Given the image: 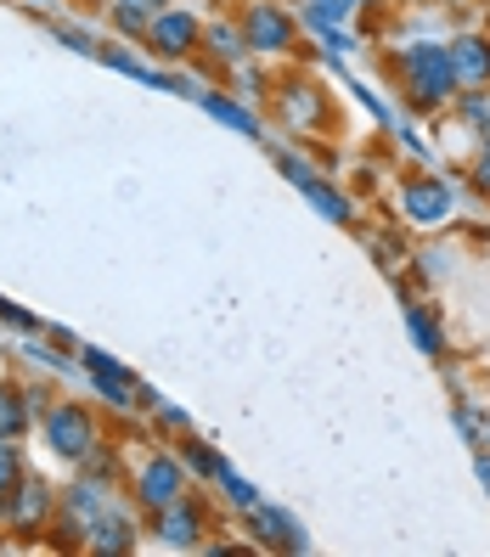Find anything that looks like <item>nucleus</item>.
Returning <instances> with one entry per match:
<instances>
[{
	"label": "nucleus",
	"mask_w": 490,
	"mask_h": 557,
	"mask_svg": "<svg viewBox=\"0 0 490 557\" xmlns=\"http://www.w3.org/2000/svg\"><path fill=\"white\" fill-rule=\"evenodd\" d=\"M395 74H401V90H406V102L422 108V113H434V108H451V96L463 90L456 85V69H451V51L440 40H417L395 57Z\"/></svg>",
	"instance_id": "f257e3e1"
},
{
	"label": "nucleus",
	"mask_w": 490,
	"mask_h": 557,
	"mask_svg": "<svg viewBox=\"0 0 490 557\" xmlns=\"http://www.w3.org/2000/svg\"><path fill=\"white\" fill-rule=\"evenodd\" d=\"M243 28V46L259 51V57H282L293 51V40H299V23H293L287 7H277V0H254V7L237 17Z\"/></svg>",
	"instance_id": "f03ea898"
},
{
	"label": "nucleus",
	"mask_w": 490,
	"mask_h": 557,
	"mask_svg": "<svg viewBox=\"0 0 490 557\" xmlns=\"http://www.w3.org/2000/svg\"><path fill=\"white\" fill-rule=\"evenodd\" d=\"M147 51L152 57H163V62H181V57H192L198 51V40H204V23L192 17V12H181V7H163V12H152V23H147Z\"/></svg>",
	"instance_id": "7ed1b4c3"
},
{
	"label": "nucleus",
	"mask_w": 490,
	"mask_h": 557,
	"mask_svg": "<svg viewBox=\"0 0 490 557\" xmlns=\"http://www.w3.org/2000/svg\"><path fill=\"white\" fill-rule=\"evenodd\" d=\"M46 440L57 445V456H69V462H85V456L96 450V422H90L85 406L57 400V406H46Z\"/></svg>",
	"instance_id": "20e7f679"
},
{
	"label": "nucleus",
	"mask_w": 490,
	"mask_h": 557,
	"mask_svg": "<svg viewBox=\"0 0 490 557\" xmlns=\"http://www.w3.org/2000/svg\"><path fill=\"white\" fill-rule=\"evenodd\" d=\"M451 209H456V191H451V181H440V175H412V181L401 186V214H406L412 225H445Z\"/></svg>",
	"instance_id": "39448f33"
},
{
	"label": "nucleus",
	"mask_w": 490,
	"mask_h": 557,
	"mask_svg": "<svg viewBox=\"0 0 490 557\" xmlns=\"http://www.w3.org/2000/svg\"><path fill=\"white\" fill-rule=\"evenodd\" d=\"M186 490V468H181V456H147L142 462V473H136V496H142V507H170L175 496Z\"/></svg>",
	"instance_id": "423d86ee"
},
{
	"label": "nucleus",
	"mask_w": 490,
	"mask_h": 557,
	"mask_svg": "<svg viewBox=\"0 0 490 557\" xmlns=\"http://www.w3.org/2000/svg\"><path fill=\"white\" fill-rule=\"evenodd\" d=\"M51 518V484L46 479H17L7 502V530L12 535H40V523Z\"/></svg>",
	"instance_id": "0eeeda50"
},
{
	"label": "nucleus",
	"mask_w": 490,
	"mask_h": 557,
	"mask_svg": "<svg viewBox=\"0 0 490 557\" xmlns=\"http://www.w3.org/2000/svg\"><path fill=\"white\" fill-rule=\"evenodd\" d=\"M451 69L463 90H490V35H451Z\"/></svg>",
	"instance_id": "6e6552de"
},
{
	"label": "nucleus",
	"mask_w": 490,
	"mask_h": 557,
	"mask_svg": "<svg viewBox=\"0 0 490 557\" xmlns=\"http://www.w3.org/2000/svg\"><path fill=\"white\" fill-rule=\"evenodd\" d=\"M204 530H209V523H204V507L192 502L186 490H181L170 507H158V541H163V546H198Z\"/></svg>",
	"instance_id": "1a4fd4ad"
},
{
	"label": "nucleus",
	"mask_w": 490,
	"mask_h": 557,
	"mask_svg": "<svg viewBox=\"0 0 490 557\" xmlns=\"http://www.w3.org/2000/svg\"><path fill=\"white\" fill-rule=\"evenodd\" d=\"M277 119H282L287 129H299V136H310V129L327 119V113H321V90L305 85V79H287V85L277 90Z\"/></svg>",
	"instance_id": "9d476101"
},
{
	"label": "nucleus",
	"mask_w": 490,
	"mask_h": 557,
	"mask_svg": "<svg viewBox=\"0 0 490 557\" xmlns=\"http://www.w3.org/2000/svg\"><path fill=\"white\" fill-rule=\"evenodd\" d=\"M254 530H259V546H277V552H305V535L287 512H271V507H254Z\"/></svg>",
	"instance_id": "9b49d317"
},
{
	"label": "nucleus",
	"mask_w": 490,
	"mask_h": 557,
	"mask_svg": "<svg viewBox=\"0 0 490 557\" xmlns=\"http://www.w3.org/2000/svg\"><path fill=\"white\" fill-rule=\"evenodd\" d=\"M198 51H209L215 69H237L248 46H243V28H237V23H209L204 40H198Z\"/></svg>",
	"instance_id": "f8f14e48"
},
{
	"label": "nucleus",
	"mask_w": 490,
	"mask_h": 557,
	"mask_svg": "<svg viewBox=\"0 0 490 557\" xmlns=\"http://www.w3.org/2000/svg\"><path fill=\"white\" fill-rule=\"evenodd\" d=\"M299 191H305V203L321 214V220H333V225H350V198L339 186H327L321 175H310V181H299Z\"/></svg>",
	"instance_id": "ddd939ff"
},
{
	"label": "nucleus",
	"mask_w": 490,
	"mask_h": 557,
	"mask_svg": "<svg viewBox=\"0 0 490 557\" xmlns=\"http://www.w3.org/2000/svg\"><path fill=\"white\" fill-rule=\"evenodd\" d=\"M28 417H35V400L17 395V388H0V440H17L28 429Z\"/></svg>",
	"instance_id": "4468645a"
},
{
	"label": "nucleus",
	"mask_w": 490,
	"mask_h": 557,
	"mask_svg": "<svg viewBox=\"0 0 490 557\" xmlns=\"http://www.w3.org/2000/svg\"><path fill=\"white\" fill-rule=\"evenodd\" d=\"M204 108H209V113H215L220 124H232L237 136H266V129H259V119H254L248 108H237L232 96H215V90H209V96H204Z\"/></svg>",
	"instance_id": "2eb2a0df"
},
{
	"label": "nucleus",
	"mask_w": 490,
	"mask_h": 557,
	"mask_svg": "<svg viewBox=\"0 0 490 557\" xmlns=\"http://www.w3.org/2000/svg\"><path fill=\"white\" fill-rule=\"evenodd\" d=\"M406 326H412V338H417V349H422V355H445L440 326H434V315L422 310V305H406Z\"/></svg>",
	"instance_id": "dca6fc26"
},
{
	"label": "nucleus",
	"mask_w": 490,
	"mask_h": 557,
	"mask_svg": "<svg viewBox=\"0 0 490 557\" xmlns=\"http://www.w3.org/2000/svg\"><path fill=\"white\" fill-rule=\"evenodd\" d=\"M23 479V462H17V450L12 440H0V518H7V502H12V490Z\"/></svg>",
	"instance_id": "f3484780"
},
{
	"label": "nucleus",
	"mask_w": 490,
	"mask_h": 557,
	"mask_svg": "<svg viewBox=\"0 0 490 557\" xmlns=\"http://www.w3.org/2000/svg\"><path fill=\"white\" fill-rule=\"evenodd\" d=\"M215 479H220V490H225V502H232V507H243V512H254V507H259V496H254V484H248V479H237L232 468H220Z\"/></svg>",
	"instance_id": "a211bd4d"
},
{
	"label": "nucleus",
	"mask_w": 490,
	"mask_h": 557,
	"mask_svg": "<svg viewBox=\"0 0 490 557\" xmlns=\"http://www.w3.org/2000/svg\"><path fill=\"white\" fill-rule=\"evenodd\" d=\"M456 119H468V124L490 129V90H468L463 102H456Z\"/></svg>",
	"instance_id": "6ab92c4d"
},
{
	"label": "nucleus",
	"mask_w": 490,
	"mask_h": 557,
	"mask_svg": "<svg viewBox=\"0 0 490 557\" xmlns=\"http://www.w3.org/2000/svg\"><path fill=\"white\" fill-rule=\"evenodd\" d=\"M181 456H186V468H198V473H220V468H225L220 456H215V450H204L198 440H192V445H181Z\"/></svg>",
	"instance_id": "aec40b11"
},
{
	"label": "nucleus",
	"mask_w": 490,
	"mask_h": 557,
	"mask_svg": "<svg viewBox=\"0 0 490 557\" xmlns=\"http://www.w3.org/2000/svg\"><path fill=\"white\" fill-rule=\"evenodd\" d=\"M468 175H474L479 191H490V129H485V141H479V152H474V170H468Z\"/></svg>",
	"instance_id": "412c9836"
},
{
	"label": "nucleus",
	"mask_w": 490,
	"mask_h": 557,
	"mask_svg": "<svg viewBox=\"0 0 490 557\" xmlns=\"http://www.w3.org/2000/svg\"><path fill=\"white\" fill-rule=\"evenodd\" d=\"M119 12H142V17H152V12H163L170 7V0H113Z\"/></svg>",
	"instance_id": "4be33fe9"
},
{
	"label": "nucleus",
	"mask_w": 490,
	"mask_h": 557,
	"mask_svg": "<svg viewBox=\"0 0 490 557\" xmlns=\"http://www.w3.org/2000/svg\"><path fill=\"white\" fill-rule=\"evenodd\" d=\"M0 321L23 326V333H35V315H28V310H17V305H0Z\"/></svg>",
	"instance_id": "5701e85b"
},
{
	"label": "nucleus",
	"mask_w": 490,
	"mask_h": 557,
	"mask_svg": "<svg viewBox=\"0 0 490 557\" xmlns=\"http://www.w3.org/2000/svg\"><path fill=\"white\" fill-rule=\"evenodd\" d=\"M28 360H35V367H62V355L46 349V344H28Z\"/></svg>",
	"instance_id": "b1692460"
},
{
	"label": "nucleus",
	"mask_w": 490,
	"mask_h": 557,
	"mask_svg": "<svg viewBox=\"0 0 490 557\" xmlns=\"http://www.w3.org/2000/svg\"><path fill=\"white\" fill-rule=\"evenodd\" d=\"M237 90H243V96H266V85H259V74H237Z\"/></svg>",
	"instance_id": "393cba45"
},
{
	"label": "nucleus",
	"mask_w": 490,
	"mask_h": 557,
	"mask_svg": "<svg viewBox=\"0 0 490 557\" xmlns=\"http://www.w3.org/2000/svg\"><path fill=\"white\" fill-rule=\"evenodd\" d=\"M479 479H485V490H490V456H479Z\"/></svg>",
	"instance_id": "a878e982"
},
{
	"label": "nucleus",
	"mask_w": 490,
	"mask_h": 557,
	"mask_svg": "<svg viewBox=\"0 0 490 557\" xmlns=\"http://www.w3.org/2000/svg\"><path fill=\"white\" fill-rule=\"evenodd\" d=\"M344 7H355V0H344Z\"/></svg>",
	"instance_id": "bb28decb"
}]
</instances>
